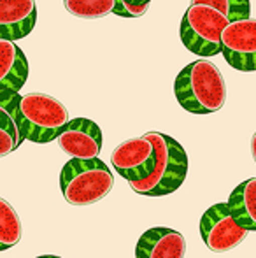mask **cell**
I'll return each instance as SVG.
<instances>
[{
	"mask_svg": "<svg viewBox=\"0 0 256 258\" xmlns=\"http://www.w3.org/2000/svg\"><path fill=\"white\" fill-rule=\"evenodd\" d=\"M151 0H116L113 14L120 18H139L149 7Z\"/></svg>",
	"mask_w": 256,
	"mask_h": 258,
	"instance_id": "cell-18",
	"label": "cell"
},
{
	"mask_svg": "<svg viewBox=\"0 0 256 258\" xmlns=\"http://www.w3.org/2000/svg\"><path fill=\"white\" fill-rule=\"evenodd\" d=\"M113 184L114 176L100 158H72L60 172L63 199L72 206H92L102 201Z\"/></svg>",
	"mask_w": 256,
	"mask_h": 258,
	"instance_id": "cell-4",
	"label": "cell"
},
{
	"mask_svg": "<svg viewBox=\"0 0 256 258\" xmlns=\"http://www.w3.org/2000/svg\"><path fill=\"white\" fill-rule=\"evenodd\" d=\"M56 141L62 151L72 158H99L102 151V130L88 118L68 119Z\"/></svg>",
	"mask_w": 256,
	"mask_h": 258,
	"instance_id": "cell-9",
	"label": "cell"
},
{
	"mask_svg": "<svg viewBox=\"0 0 256 258\" xmlns=\"http://www.w3.org/2000/svg\"><path fill=\"white\" fill-rule=\"evenodd\" d=\"M111 162L116 172L128 183L142 181L153 172L156 163V150L146 136L135 137L121 143L113 151Z\"/></svg>",
	"mask_w": 256,
	"mask_h": 258,
	"instance_id": "cell-8",
	"label": "cell"
},
{
	"mask_svg": "<svg viewBox=\"0 0 256 258\" xmlns=\"http://www.w3.org/2000/svg\"><path fill=\"white\" fill-rule=\"evenodd\" d=\"M21 144L18 125L6 111L0 109V158L16 151Z\"/></svg>",
	"mask_w": 256,
	"mask_h": 258,
	"instance_id": "cell-16",
	"label": "cell"
},
{
	"mask_svg": "<svg viewBox=\"0 0 256 258\" xmlns=\"http://www.w3.org/2000/svg\"><path fill=\"white\" fill-rule=\"evenodd\" d=\"M35 258H62V256H56V255H41V256H35Z\"/></svg>",
	"mask_w": 256,
	"mask_h": 258,
	"instance_id": "cell-20",
	"label": "cell"
},
{
	"mask_svg": "<svg viewBox=\"0 0 256 258\" xmlns=\"http://www.w3.org/2000/svg\"><path fill=\"white\" fill-rule=\"evenodd\" d=\"M228 18L209 4H193L181 20L179 35L188 51L209 58L221 53V34L228 25Z\"/></svg>",
	"mask_w": 256,
	"mask_h": 258,
	"instance_id": "cell-5",
	"label": "cell"
},
{
	"mask_svg": "<svg viewBox=\"0 0 256 258\" xmlns=\"http://www.w3.org/2000/svg\"><path fill=\"white\" fill-rule=\"evenodd\" d=\"M23 227L13 206L0 197V251L11 249L21 241Z\"/></svg>",
	"mask_w": 256,
	"mask_h": 258,
	"instance_id": "cell-14",
	"label": "cell"
},
{
	"mask_svg": "<svg viewBox=\"0 0 256 258\" xmlns=\"http://www.w3.org/2000/svg\"><path fill=\"white\" fill-rule=\"evenodd\" d=\"M37 23L35 0H0V39L20 41Z\"/></svg>",
	"mask_w": 256,
	"mask_h": 258,
	"instance_id": "cell-10",
	"label": "cell"
},
{
	"mask_svg": "<svg viewBox=\"0 0 256 258\" xmlns=\"http://www.w3.org/2000/svg\"><path fill=\"white\" fill-rule=\"evenodd\" d=\"M200 235L211 251L225 253L237 248L246 239L247 230L235 221L228 204H214L200 220Z\"/></svg>",
	"mask_w": 256,
	"mask_h": 258,
	"instance_id": "cell-7",
	"label": "cell"
},
{
	"mask_svg": "<svg viewBox=\"0 0 256 258\" xmlns=\"http://www.w3.org/2000/svg\"><path fill=\"white\" fill-rule=\"evenodd\" d=\"M146 137L154 144L156 163L149 177L142 181H132L130 188L135 194L146 197H163L174 194L185 183L188 174V155L185 148L161 132H147Z\"/></svg>",
	"mask_w": 256,
	"mask_h": 258,
	"instance_id": "cell-2",
	"label": "cell"
},
{
	"mask_svg": "<svg viewBox=\"0 0 256 258\" xmlns=\"http://www.w3.org/2000/svg\"><path fill=\"white\" fill-rule=\"evenodd\" d=\"M186 241L183 234L167 227H154L139 237L135 258H185Z\"/></svg>",
	"mask_w": 256,
	"mask_h": 258,
	"instance_id": "cell-11",
	"label": "cell"
},
{
	"mask_svg": "<svg viewBox=\"0 0 256 258\" xmlns=\"http://www.w3.org/2000/svg\"><path fill=\"white\" fill-rule=\"evenodd\" d=\"M28 79V60L16 41L0 39V90L20 92Z\"/></svg>",
	"mask_w": 256,
	"mask_h": 258,
	"instance_id": "cell-12",
	"label": "cell"
},
{
	"mask_svg": "<svg viewBox=\"0 0 256 258\" xmlns=\"http://www.w3.org/2000/svg\"><path fill=\"white\" fill-rule=\"evenodd\" d=\"M174 93L179 105L192 114H212L225 105L226 85L219 69L209 60H195L178 74Z\"/></svg>",
	"mask_w": 256,
	"mask_h": 258,
	"instance_id": "cell-1",
	"label": "cell"
},
{
	"mask_svg": "<svg viewBox=\"0 0 256 258\" xmlns=\"http://www.w3.org/2000/svg\"><path fill=\"white\" fill-rule=\"evenodd\" d=\"M251 155H253V160L256 163V132L253 134V137H251Z\"/></svg>",
	"mask_w": 256,
	"mask_h": 258,
	"instance_id": "cell-19",
	"label": "cell"
},
{
	"mask_svg": "<svg viewBox=\"0 0 256 258\" xmlns=\"http://www.w3.org/2000/svg\"><path fill=\"white\" fill-rule=\"evenodd\" d=\"M193 4H209L221 11L230 21L239 20V18H247L251 14L249 0H192Z\"/></svg>",
	"mask_w": 256,
	"mask_h": 258,
	"instance_id": "cell-17",
	"label": "cell"
},
{
	"mask_svg": "<svg viewBox=\"0 0 256 258\" xmlns=\"http://www.w3.org/2000/svg\"><path fill=\"white\" fill-rule=\"evenodd\" d=\"M221 53L235 71L256 72V18L228 21L221 34Z\"/></svg>",
	"mask_w": 256,
	"mask_h": 258,
	"instance_id": "cell-6",
	"label": "cell"
},
{
	"mask_svg": "<svg viewBox=\"0 0 256 258\" xmlns=\"http://www.w3.org/2000/svg\"><path fill=\"white\" fill-rule=\"evenodd\" d=\"M68 123L65 105L46 93H27L18 107V130L21 143L48 144L55 141Z\"/></svg>",
	"mask_w": 256,
	"mask_h": 258,
	"instance_id": "cell-3",
	"label": "cell"
},
{
	"mask_svg": "<svg viewBox=\"0 0 256 258\" xmlns=\"http://www.w3.org/2000/svg\"><path fill=\"white\" fill-rule=\"evenodd\" d=\"M230 213L247 232H256V177L246 179L230 194Z\"/></svg>",
	"mask_w": 256,
	"mask_h": 258,
	"instance_id": "cell-13",
	"label": "cell"
},
{
	"mask_svg": "<svg viewBox=\"0 0 256 258\" xmlns=\"http://www.w3.org/2000/svg\"><path fill=\"white\" fill-rule=\"evenodd\" d=\"M63 6L75 18L97 20L113 14L116 0H63Z\"/></svg>",
	"mask_w": 256,
	"mask_h": 258,
	"instance_id": "cell-15",
	"label": "cell"
}]
</instances>
